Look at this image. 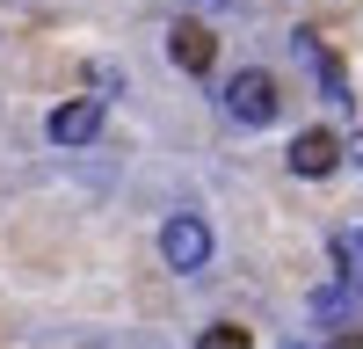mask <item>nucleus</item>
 Segmentation results:
<instances>
[{
	"label": "nucleus",
	"instance_id": "nucleus-8",
	"mask_svg": "<svg viewBox=\"0 0 363 349\" xmlns=\"http://www.w3.org/2000/svg\"><path fill=\"white\" fill-rule=\"evenodd\" d=\"M342 153H349V160H356V167H363V131H356V138H349V145H342Z\"/></svg>",
	"mask_w": 363,
	"mask_h": 349
},
{
	"label": "nucleus",
	"instance_id": "nucleus-6",
	"mask_svg": "<svg viewBox=\"0 0 363 349\" xmlns=\"http://www.w3.org/2000/svg\"><path fill=\"white\" fill-rule=\"evenodd\" d=\"M335 262H342V291L363 306V226H342L335 233Z\"/></svg>",
	"mask_w": 363,
	"mask_h": 349
},
{
	"label": "nucleus",
	"instance_id": "nucleus-4",
	"mask_svg": "<svg viewBox=\"0 0 363 349\" xmlns=\"http://www.w3.org/2000/svg\"><path fill=\"white\" fill-rule=\"evenodd\" d=\"M167 51H174V66H182V73H211L218 37H211L203 22H174V29H167Z\"/></svg>",
	"mask_w": 363,
	"mask_h": 349
},
{
	"label": "nucleus",
	"instance_id": "nucleus-1",
	"mask_svg": "<svg viewBox=\"0 0 363 349\" xmlns=\"http://www.w3.org/2000/svg\"><path fill=\"white\" fill-rule=\"evenodd\" d=\"M277 109H284V95H277V80H269L262 66H247V73H233L225 80V116L233 124H277Z\"/></svg>",
	"mask_w": 363,
	"mask_h": 349
},
{
	"label": "nucleus",
	"instance_id": "nucleus-5",
	"mask_svg": "<svg viewBox=\"0 0 363 349\" xmlns=\"http://www.w3.org/2000/svg\"><path fill=\"white\" fill-rule=\"evenodd\" d=\"M335 160H342L335 131H298L291 138V174H335Z\"/></svg>",
	"mask_w": 363,
	"mask_h": 349
},
{
	"label": "nucleus",
	"instance_id": "nucleus-7",
	"mask_svg": "<svg viewBox=\"0 0 363 349\" xmlns=\"http://www.w3.org/2000/svg\"><path fill=\"white\" fill-rule=\"evenodd\" d=\"M196 349H255V342H247V328L218 320V328H203V335H196Z\"/></svg>",
	"mask_w": 363,
	"mask_h": 349
},
{
	"label": "nucleus",
	"instance_id": "nucleus-3",
	"mask_svg": "<svg viewBox=\"0 0 363 349\" xmlns=\"http://www.w3.org/2000/svg\"><path fill=\"white\" fill-rule=\"evenodd\" d=\"M102 131V95H80V102H58L51 109V138L58 145H87Z\"/></svg>",
	"mask_w": 363,
	"mask_h": 349
},
{
	"label": "nucleus",
	"instance_id": "nucleus-2",
	"mask_svg": "<svg viewBox=\"0 0 363 349\" xmlns=\"http://www.w3.org/2000/svg\"><path fill=\"white\" fill-rule=\"evenodd\" d=\"M160 255H167V270L196 277L203 262H211V226H203L196 211H174V218L160 226Z\"/></svg>",
	"mask_w": 363,
	"mask_h": 349
}]
</instances>
